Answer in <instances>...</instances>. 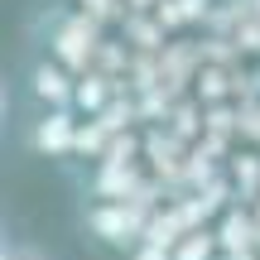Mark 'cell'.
<instances>
[{
  "instance_id": "6da1fadb",
  "label": "cell",
  "mask_w": 260,
  "mask_h": 260,
  "mask_svg": "<svg viewBox=\"0 0 260 260\" xmlns=\"http://www.w3.org/2000/svg\"><path fill=\"white\" fill-rule=\"evenodd\" d=\"M53 48H58V58H63L73 73H82V68L92 63V53H96V19H87V15L63 19L58 34H53Z\"/></svg>"
},
{
  "instance_id": "7a4b0ae2",
  "label": "cell",
  "mask_w": 260,
  "mask_h": 260,
  "mask_svg": "<svg viewBox=\"0 0 260 260\" xmlns=\"http://www.w3.org/2000/svg\"><path fill=\"white\" fill-rule=\"evenodd\" d=\"M87 222H92V232L102 236V241H111V246H130V241H135V236L149 226V222H140V212H130L125 203H116V207H96Z\"/></svg>"
},
{
  "instance_id": "3957f363",
  "label": "cell",
  "mask_w": 260,
  "mask_h": 260,
  "mask_svg": "<svg viewBox=\"0 0 260 260\" xmlns=\"http://www.w3.org/2000/svg\"><path fill=\"white\" fill-rule=\"evenodd\" d=\"M29 145H34L39 154H68V149L77 145V130L68 121V111H53L48 121H39L34 135H29Z\"/></svg>"
},
{
  "instance_id": "277c9868",
  "label": "cell",
  "mask_w": 260,
  "mask_h": 260,
  "mask_svg": "<svg viewBox=\"0 0 260 260\" xmlns=\"http://www.w3.org/2000/svg\"><path fill=\"white\" fill-rule=\"evenodd\" d=\"M34 96H44V102H53V106H68V102H77V82L63 73V68L39 63L34 68Z\"/></svg>"
},
{
  "instance_id": "5b68a950",
  "label": "cell",
  "mask_w": 260,
  "mask_h": 260,
  "mask_svg": "<svg viewBox=\"0 0 260 260\" xmlns=\"http://www.w3.org/2000/svg\"><path fill=\"white\" fill-rule=\"evenodd\" d=\"M212 251H217V236H212V232H203V226H193V232L178 236L174 260H212Z\"/></svg>"
},
{
  "instance_id": "8992f818",
  "label": "cell",
  "mask_w": 260,
  "mask_h": 260,
  "mask_svg": "<svg viewBox=\"0 0 260 260\" xmlns=\"http://www.w3.org/2000/svg\"><path fill=\"white\" fill-rule=\"evenodd\" d=\"M251 241H255V222L246 212H226V222H222V246L226 251H251Z\"/></svg>"
},
{
  "instance_id": "52a82bcc",
  "label": "cell",
  "mask_w": 260,
  "mask_h": 260,
  "mask_svg": "<svg viewBox=\"0 0 260 260\" xmlns=\"http://www.w3.org/2000/svg\"><path fill=\"white\" fill-rule=\"evenodd\" d=\"M77 106L82 111H106V82L102 77H77Z\"/></svg>"
},
{
  "instance_id": "ba28073f",
  "label": "cell",
  "mask_w": 260,
  "mask_h": 260,
  "mask_svg": "<svg viewBox=\"0 0 260 260\" xmlns=\"http://www.w3.org/2000/svg\"><path fill=\"white\" fill-rule=\"evenodd\" d=\"M130 260H174V251H169V246H159V241H140Z\"/></svg>"
},
{
  "instance_id": "9c48e42d",
  "label": "cell",
  "mask_w": 260,
  "mask_h": 260,
  "mask_svg": "<svg viewBox=\"0 0 260 260\" xmlns=\"http://www.w3.org/2000/svg\"><path fill=\"white\" fill-rule=\"evenodd\" d=\"M135 39L145 48H154V24H145V19H135Z\"/></svg>"
},
{
  "instance_id": "30bf717a",
  "label": "cell",
  "mask_w": 260,
  "mask_h": 260,
  "mask_svg": "<svg viewBox=\"0 0 260 260\" xmlns=\"http://www.w3.org/2000/svg\"><path fill=\"white\" fill-rule=\"evenodd\" d=\"M0 260H44V255H39V251H24V246H10Z\"/></svg>"
},
{
  "instance_id": "8fae6325",
  "label": "cell",
  "mask_w": 260,
  "mask_h": 260,
  "mask_svg": "<svg viewBox=\"0 0 260 260\" xmlns=\"http://www.w3.org/2000/svg\"><path fill=\"white\" fill-rule=\"evenodd\" d=\"M82 5H92V15H106V10H111V0H82Z\"/></svg>"
},
{
  "instance_id": "7c38bea8",
  "label": "cell",
  "mask_w": 260,
  "mask_h": 260,
  "mask_svg": "<svg viewBox=\"0 0 260 260\" xmlns=\"http://www.w3.org/2000/svg\"><path fill=\"white\" fill-rule=\"evenodd\" d=\"M232 260H251V251H232Z\"/></svg>"
},
{
  "instance_id": "4fadbf2b",
  "label": "cell",
  "mask_w": 260,
  "mask_h": 260,
  "mask_svg": "<svg viewBox=\"0 0 260 260\" xmlns=\"http://www.w3.org/2000/svg\"><path fill=\"white\" fill-rule=\"evenodd\" d=\"M135 5H149V0H135Z\"/></svg>"
}]
</instances>
